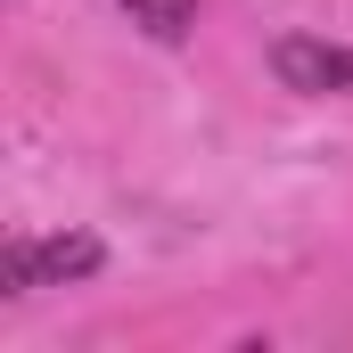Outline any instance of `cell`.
<instances>
[{"mask_svg": "<svg viewBox=\"0 0 353 353\" xmlns=\"http://www.w3.org/2000/svg\"><path fill=\"white\" fill-rule=\"evenodd\" d=\"M123 8H132V25L157 33V41H189V25H197V0H123Z\"/></svg>", "mask_w": 353, "mask_h": 353, "instance_id": "3957f363", "label": "cell"}, {"mask_svg": "<svg viewBox=\"0 0 353 353\" xmlns=\"http://www.w3.org/2000/svg\"><path fill=\"white\" fill-rule=\"evenodd\" d=\"M107 263V247L90 230H58V239H17L0 255V296H33V288H66V279H90Z\"/></svg>", "mask_w": 353, "mask_h": 353, "instance_id": "6da1fadb", "label": "cell"}, {"mask_svg": "<svg viewBox=\"0 0 353 353\" xmlns=\"http://www.w3.org/2000/svg\"><path fill=\"white\" fill-rule=\"evenodd\" d=\"M271 66L288 90H312V99H353V50L345 41H312V33H279L271 41Z\"/></svg>", "mask_w": 353, "mask_h": 353, "instance_id": "7a4b0ae2", "label": "cell"}]
</instances>
